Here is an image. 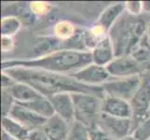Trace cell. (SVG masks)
<instances>
[{
    "instance_id": "cell-34",
    "label": "cell",
    "mask_w": 150,
    "mask_h": 140,
    "mask_svg": "<svg viewBox=\"0 0 150 140\" xmlns=\"http://www.w3.org/2000/svg\"><path fill=\"white\" fill-rule=\"evenodd\" d=\"M146 39L148 41V43L150 44V22L148 23V25H147V29H146Z\"/></svg>"
},
{
    "instance_id": "cell-19",
    "label": "cell",
    "mask_w": 150,
    "mask_h": 140,
    "mask_svg": "<svg viewBox=\"0 0 150 140\" xmlns=\"http://www.w3.org/2000/svg\"><path fill=\"white\" fill-rule=\"evenodd\" d=\"M20 105L29 108V109L33 110L34 112L38 113V115L42 116L46 119H49L50 117H52L55 114L53 107H52V105H51L50 99L44 95L42 97L38 98V99L33 101V102L26 103V104H20Z\"/></svg>"
},
{
    "instance_id": "cell-6",
    "label": "cell",
    "mask_w": 150,
    "mask_h": 140,
    "mask_svg": "<svg viewBox=\"0 0 150 140\" xmlns=\"http://www.w3.org/2000/svg\"><path fill=\"white\" fill-rule=\"evenodd\" d=\"M96 126L115 140H123L132 136L133 122L132 119H121L101 113Z\"/></svg>"
},
{
    "instance_id": "cell-17",
    "label": "cell",
    "mask_w": 150,
    "mask_h": 140,
    "mask_svg": "<svg viewBox=\"0 0 150 140\" xmlns=\"http://www.w3.org/2000/svg\"><path fill=\"white\" fill-rule=\"evenodd\" d=\"M2 131L18 140H28L31 131L8 116L2 117Z\"/></svg>"
},
{
    "instance_id": "cell-21",
    "label": "cell",
    "mask_w": 150,
    "mask_h": 140,
    "mask_svg": "<svg viewBox=\"0 0 150 140\" xmlns=\"http://www.w3.org/2000/svg\"><path fill=\"white\" fill-rule=\"evenodd\" d=\"M77 32V30L71 23L67 21H61L57 23L54 27L55 38H57L62 42L67 41L72 38Z\"/></svg>"
},
{
    "instance_id": "cell-22",
    "label": "cell",
    "mask_w": 150,
    "mask_h": 140,
    "mask_svg": "<svg viewBox=\"0 0 150 140\" xmlns=\"http://www.w3.org/2000/svg\"><path fill=\"white\" fill-rule=\"evenodd\" d=\"M22 28L21 21L14 16L4 17L1 21V34L2 37H11L16 35Z\"/></svg>"
},
{
    "instance_id": "cell-7",
    "label": "cell",
    "mask_w": 150,
    "mask_h": 140,
    "mask_svg": "<svg viewBox=\"0 0 150 140\" xmlns=\"http://www.w3.org/2000/svg\"><path fill=\"white\" fill-rule=\"evenodd\" d=\"M132 108L133 127L144 118L148 117L150 108V77L143 79L139 90L130 101Z\"/></svg>"
},
{
    "instance_id": "cell-14",
    "label": "cell",
    "mask_w": 150,
    "mask_h": 140,
    "mask_svg": "<svg viewBox=\"0 0 150 140\" xmlns=\"http://www.w3.org/2000/svg\"><path fill=\"white\" fill-rule=\"evenodd\" d=\"M70 124L68 122L54 114L52 117L48 119L42 129L50 140H67Z\"/></svg>"
},
{
    "instance_id": "cell-32",
    "label": "cell",
    "mask_w": 150,
    "mask_h": 140,
    "mask_svg": "<svg viewBox=\"0 0 150 140\" xmlns=\"http://www.w3.org/2000/svg\"><path fill=\"white\" fill-rule=\"evenodd\" d=\"M143 11L150 13V1L143 2Z\"/></svg>"
},
{
    "instance_id": "cell-12",
    "label": "cell",
    "mask_w": 150,
    "mask_h": 140,
    "mask_svg": "<svg viewBox=\"0 0 150 140\" xmlns=\"http://www.w3.org/2000/svg\"><path fill=\"white\" fill-rule=\"evenodd\" d=\"M56 115L72 123L75 121V107L71 92H59L49 97Z\"/></svg>"
},
{
    "instance_id": "cell-15",
    "label": "cell",
    "mask_w": 150,
    "mask_h": 140,
    "mask_svg": "<svg viewBox=\"0 0 150 140\" xmlns=\"http://www.w3.org/2000/svg\"><path fill=\"white\" fill-rule=\"evenodd\" d=\"M125 11V3H116L110 5L102 12L95 23L106 31L107 33H109L110 29Z\"/></svg>"
},
{
    "instance_id": "cell-11",
    "label": "cell",
    "mask_w": 150,
    "mask_h": 140,
    "mask_svg": "<svg viewBox=\"0 0 150 140\" xmlns=\"http://www.w3.org/2000/svg\"><path fill=\"white\" fill-rule=\"evenodd\" d=\"M101 112L112 117L132 119V108L129 101L105 95L102 99Z\"/></svg>"
},
{
    "instance_id": "cell-27",
    "label": "cell",
    "mask_w": 150,
    "mask_h": 140,
    "mask_svg": "<svg viewBox=\"0 0 150 140\" xmlns=\"http://www.w3.org/2000/svg\"><path fill=\"white\" fill-rule=\"evenodd\" d=\"M125 9L126 11L130 14L134 15V16H139V14L143 11V2H139V1L126 2Z\"/></svg>"
},
{
    "instance_id": "cell-8",
    "label": "cell",
    "mask_w": 150,
    "mask_h": 140,
    "mask_svg": "<svg viewBox=\"0 0 150 140\" xmlns=\"http://www.w3.org/2000/svg\"><path fill=\"white\" fill-rule=\"evenodd\" d=\"M71 77L80 83L91 87H101L113 79L106 66L99 65L94 63L85 66L76 73L71 75Z\"/></svg>"
},
{
    "instance_id": "cell-16",
    "label": "cell",
    "mask_w": 150,
    "mask_h": 140,
    "mask_svg": "<svg viewBox=\"0 0 150 140\" xmlns=\"http://www.w3.org/2000/svg\"><path fill=\"white\" fill-rule=\"evenodd\" d=\"M8 91L11 93L15 102L18 104L30 103L43 96L42 93L35 90L34 87L23 82H16V84L9 88Z\"/></svg>"
},
{
    "instance_id": "cell-13",
    "label": "cell",
    "mask_w": 150,
    "mask_h": 140,
    "mask_svg": "<svg viewBox=\"0 0 150 140\" xmlns=\"http://www.w3.org/2000/svg\"><path fill=\"white\" fill-rule=\"evenodd\" d=\"M91 53L92 55V63L103 66L108 65L116 57L115 49L109 36L101 39Z\"/></svg>"
},
{
    "instance_id": "cell-24",
    "label": "cell",
    "mask_w": 150,
    "mask_h": 140,
    "mask_svg": "<svg viewBox=\"0 0 150 140\" xmlns=\"http://www.w3.org/2000/svg\"><path fill=\"white\" fill-rule=\"evenodd\" d=\"M132 136L136 140H150V116L144 118L133 127Z\"/></svg>"
},
{
    "instance_id": "cell-29",
    "label": "cell",
    "mask_w": 150,
    "mask_h": 140,
    "mask_svg": "<svg viewBox=\"0 0 150 140\" xmlns=\"http://www.w3.org/2000/svg\"><path fill=\"white\" fill-rule=\"evenodd\" d=\"M2 80H1V84H2V89L3 90H8L9 88H11L14 84H16V80H15L12 77H10L6 72L2 71Z\"/></svg>"
},
{
    "instance_id": "cell-23",
    "label": "cell",
    "mask_w": 150,
    "mask_h": 140,
    "mask_svg": "<svg viewBox=\"0 0 150 140\" xmlns=\"http://www.w3.org/2000/svg\"><path fill=\"white\" fill-rule=\"evenodd\" d=\"M67 140H91L90 128L76 121L70 124Z\"/></svg>"
},
{
    "instance_id": "cell-2",
    "label": "cell",
    "mask_w": 150,
    "mask_h": 140,
    "mask_svg": "<svg viewBox=\"0 0 150 140\" xmlns=\"http://www.w3.org/2000/svg\"><path fill=\"white\" fill-rule=\"evenodd\" d=\"M91 63L92 55L91 51L61 49L38 58L4 60L2 62V70L11 67H25L71 76Z\"/></svg>"
},
{
    "instance_id": "cell-20",
    "label": "cell",
    "mask_w": 150,
    "mask_h": 140,
    "mask_svg": "<svg viewBox=\"0 0 150 140\" xmlns=\"http://www.w3.org/2000/svg\"><path fill=\"white\" fill-rule=\"evenodd\" d=\"M61 44L62 41L59 40L57 38H45L43 39H40L34 46L33 51L37 55L35 58L48 55L61 50L59 49Z\"/></svg>"
},
{
    "instance_id": "cell-33",
    "label": "cell",
    "mask_w": 150,
    "mask_h": 140,
    "mask_svg": "<svg viewBox=\"0 0 150 140\" xmlns=\"http://www.w3.org/2000/svg\"><path fill=\"white\" fill-rule=\"evenodd\" d=\"M1 140H18V139L12 137L11 136H9V134H8L6 132L2 131V139H1Z\"/></svg>"
},
{
    "instance_id": "cell-10",
    "label": "cell",
    "mask_w": 150,
    "mask_h": 140,
    "mask_svg": "<svg viewBox=\"0 0 150 140\" xmlns=\"http://www.w3.org/2000/svg\"><path fill=\"white\" fill-rule=\"evenodd\" d=\"M8 117L20 122L29 131L41 129L48 120V119L38 115V113L17 103L13 106L11 111L8 114Z\"/></svg>"
},
{
    "instance_id": "cell-26",
    "label": "cell",
    "mask_w": 150,
    "mask_h": 140,
    "mask_svg": "<svg viewBox=\"0 0 150 140\" xmlns=\"http://www.w3.org/2000/svg\"><path fill=\"white\" fill-rule=\"evenodd\" d=\"M90 136L91 140H115L98 126H94L90 129Z\"/></svg>"
},
{
    "instance_id": "cell-28",
    "label": "cell",
    "mask_w": 150,
    "mask_h": 140,
    "mask_svg": "<svg viewBox=\"0 0 150 140\" xmlns=\"http://www.w3.org/2000/svg\"><path fill=\"white\" fill-rule=\"evenodd\" d=\"M30 8L34 13L42 15V14H46L49 11L50 6L45 2H32L30 4Z\"/></svg>"
},
{
    "instance_id": "cell-36",
    "label": "cell",
    "mask_w": 150,
    "mask_h": 140,
    "mask_svg": "<svg viewBox=\"0 0 150 140\" xmlns=\"http://www.w3.org/2000/svg\"><path fill=\"white\" fill-rule=\"evenodd\" d=\"M148 116H150V108H149V113H148Z\"/></svg>"
},
{
    "instance_id": "cell-35",
    "label": "cell",
    "mask_w": 150,
    "mask_h": 140,
    "mask_svg": "<svg viewBox=\"0 0 150 140\" xmlns=\"http://www.w3.org/2000/svg\"><path fill=\"white\" fill-rule=\"evenodd\" d=\"M123 140H136L135 138H133L132 136H128V137H126L125 139H123Z\"/></svg>"
},
{
    "instance_id": "cell-9",
    "label": "cell",
    "mask_w": 150,
    "mask_h": 140,
    "mask_svg": "<svg viewBox=\"0 0 150 140\" xmlns=\"http://www.w3.org/2000/svg\"><path fill=\"white\" fill-rule=\"evenodd\" d=\"M106 68L113 79L142 75L144 69L131 54L116 56Z\"/></svg>"
},
{
    "instance_id": "cell-31",
    "label": "cell",
    "mask_w": 150,
    "mask_h": 140,
    "mask_svg": "<svg viewBox=\"0 0 150 140\" xmlns=\"http://www.w3.org/2000/svg\"><path fill=\"white\" fill-rule=\"evenodd\" d=\"M14 39L11 37H2V43H1V47H2V51L6 53V51H9L12 50L14 49Z\"/></svg>"
},
{
    "instance_id": "cell-18",
    "label": "cell",
    "mask_w": 150,
    "mask_h": 140,
    "mask_svg": "<svg viewBox=\"0 0 150 140\" xmlns=\"http://www.w3.org/2000/svg\"><path fill=\"white\" fill-rule=\"evenodd\" d=\"M131 55L142 66L144 72L150 71V44L146 39V36L133 49Z\"/></svg>"
},
{
    "instance_id": "cell-25",
    "label": "cell",
    "mask_w": 150,
    "mask_h": 140,
    "mask_svg": "<svg viewBox=\"0 0 150 140\" xmlns=\"http://www.w3.org/2000/svg\"><path fill=\"white\" fill-rule=\"evenodd\" d=\"M2 117L8 116L13 106L16 104L13 96L8 90L2 89Z\"/></svg>"
},
{
    "instance_id": "cell-5",
    "label": "cell",
    "mask_w": 150,
    "mask_h": 140,
    "mask_svg": "<svg viewBox=\"0 0 150 140\" xmlns=\"http://www.w3.org/2000/svg\"><path fill=\"white\" fill-rule=\"evenodd\" d=\"M142 84V75L120 79H112L102 85L105 95L130 102Z\"/></svg>"
},
{
    "instance_id": "cell-4",
    "label": "cell",
    "mask_w": 150,
    "mask_h": 140,
    "mask_svg": "<svg viewBox=\"0 0 150 140\" xmlns=\"http://www.w3.org/2000/svg\"><path fill=\"white\" fill-rule=\"evenodd\" d=\"M72 97L75 107V121L84 124L90 129L96 126L102 113L103 98L86 92H73Z\"/></svg>"
},
{
    "instance_id": "cell-1",
    "label": "cell",
    "mask_w": 150,
    "mask_h": 140,
    "mask_svg": "<svg viewBox=\"0 0 150 140\" xmlns=\"http://www.w3.org/2000/svg\"><path fill=\"white\" fill-rule=\"evenodd\" d=\"M2 71L12 77L17 82H23L34 87L48 98L59 92H86L101 98L105 95L102 86H87L68 75L25 67H11Z\"/></svg>"
},
{
    "instance_id": "cell-30",
    "label": "cell",
    "mask_w": 150,
    "mask_h": 140,
    "mask_svg": "<svg viewBox=\"0 0 150 140\" xmlns=\"http://www.w3.org/2000/svg\"><path fill=\"white\" fill-rule=\"evenodd\" d=\"M28 140H50V138L45 134L43 129H38V130L31 131Z\"/></svg>"
},
{
    "instance_id": "cell-3",
    "label": "cell",
    "mask_w": 150,
    "mask_h": 140,
    "mask_svg": "<svg viewBox=\"0 0 150 140\" xmlns=\"http://www.w3.org/2000/svg\"><path fill=\"white\" fill-rule=\"evenodd\" d=\"M147 25L142 18L125 11L109 31L116 56L131 54L146 37Z\"/></svg>"
}]
</instances>
